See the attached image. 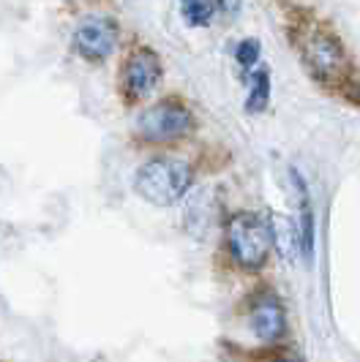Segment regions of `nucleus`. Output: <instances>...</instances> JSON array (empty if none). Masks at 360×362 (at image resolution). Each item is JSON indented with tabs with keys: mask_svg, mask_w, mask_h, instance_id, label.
I'll return each mask as SVG.
<instances>
[{
	"mask_svg": "<svg viewBox=\"0 0 360 362\" xmlns=\"http://www.w3.org/2000/svg\"><path fill=\"white\" fill-rule=\"evenodd\" d=\"M295 44H298L303 66L317 82L336 85V82L347 79L349 63H347L342 41L333 33H327L325 28H317L314 22H308V25H300L295 30Z\"/></svg>",
	"mask_w": 360,
	"mask_h": 362,
	"instance_id": "nucleus-1",
	"label": "nucleus"
},
{
	"mask_svg": "<svg viewBox=\"0 0 360 362\" xmlns=\"http://www.w3.org/2000/svg\"><path fill=\"white\" fill-rule=\"evenodd\" d=\"M191 180H194V172L186 161L153 158L137 172L134 191L156 207H169L186 197V191L191 188Z\"/></svg>",
	"mask_w": 360,
	"mask_h": 362,
	"instance_id": "nucleus-2",
	"label": "nucleus"
},
{
	"mask_svg": "<svg viewBox=\"0 0 360 362\" xmlns=\"http://www.w3.org/2000/svg\"><path fill=\"white\" fill-rule=\"evenodd\" d=\"M227 243L230 256L243 270H259L270 256L268 223L254 213H237L227 223Z\"/></svg>",
	"mask_w": 360,
	"mask_h": 362,
	"instance_id": "nucleus-3",
	"label": "nucleus"
},
{
	"mask_svg": "<svg viewBox=\"0 0 360 362\" xmlns=\"http://www.w3.org/2000/svg\"><path fill=\"white\" fill-rule=\"evenodd\" d=\"M194 131V115L175 98L147 107L137 120V134L145 142H175Z\"/></svg>",
	"mask_w": 360,
	"mask_h": 362,
	"instance_id": "nucleus-4",
	"label": "nucleus"
},
{
	"mask_svg": "<svg viewBox=\"0 0 360 362\" xmlns=\"http://www.w3.org/2000/svg\"><path fill=\"white\" fill-rule=\"evenodd\" d=\"M118 38H120V28L112 17H88L82 19L74 30V52L85 57L90 63H101L109 54L118 49Z\"/></svg>",
	"mask_w": 360,
	"mask_h": 362,
	"instance_id": "nucleus-5",
	"label": "nucleus"
},
{
	"mask_svg": "<svg viewBox=\"0 0 360 362\" xmlns=\"http://www.w3.org/2000/svg\"><path fill=\"white\" fill-rule=\"evenodd\" d=\"M162 82V60L147 47H140L128 54L123 66V93L128 101H142Z\"/></svg>",
	"mask_w": 360,
	"mask_h": 362,
	"instance_id": "nucleus-6",
	"label": "nucleus"
},
{
	"mask_svg": "<svg viewBox=\"0 0 360 362\" xmlns=\"http://www.w3.org/2000/svg\"><path fill=\"white\" fill-rule=\"evenodd\" d=\"M249 325L262 344H279L287 335V313L273 291H262L259 297H254Z\"/></svg>",
	"mask_w": 360,
	"mask_h": 362,
	"instance_id": "nucleus-7",
	"label": "nucleus"
},
{
	"mask_svg": "<svg viewBox=\"0 0 360 362\" xmlns=\"http://www.w3.org/2000/svg\"><path fill=\"white\" fill-rule=\"evenodd\" d=\"M265 223H268L270 232V248L281 256L284 262H289V259H295V256L300 254V232H298V226L289 218L273 213Z\"/></svg>",
	"mask_w": 360,
	"mask_h": 362,
	"instance_id": "nucleus-8",
	"label": "nucleus"
},
{
	"mask_svg": "<svg viewBox=\"0 0 360 362\" xmlns=\"http://www.w3.org/2000/svg\"><path fill=\"white\" fill-rule=\"evenodd\" d=\"M292 177L298 182V194H300V254L306 262H311L314 256V210H311V199H308L306 182L298 172H292Z\"/></svg>",
	"mask_w": 360,
	"mask_h": 362,
	"instance_id": "nucleus-9",
	"label": "nucleus"
},
{
	"mask_svg": "<svg viewBox=\"0 0 360 362\" xmlns=\"http://www.w3.org/2000/svg\"><path fill=\"white\" fill-rule=\"evenodd\" d=\"M178 3H180V14H183V19H186L191 28H205V25H210V19L216 14L213 0H178Z\"/></svg>",
	"mask_w": 360,
	"mask_h": 362,
	"instance_id": "nucleus-10",
	"label": "nucleus"
},
{
	"mask_svg": "<svg viewBox=\"0 0 360 362\" xmlns=\"http://www.w3.org/2000/svg\"><path fill=\"white\" fill-rule=\"evenodd\" d=\"M270 101V74L265 69H259V71L252 74V88H249V101H246V109L249 112H262V109L268 107Z\"/></svg>",
	"mask_w": 360,
	"mask_h": 362,
	"instance_id": "nucleus-11",
	"label": "nucleus"
},
{
	"mask_svg": "<svg viewBox=\"0 0 360 362\" xmlns=\"http://www.w3.org/2000/svg\"><path fill=\"white\" fill-rule=\"evenodd\" d=\"M235 57H237V63H240L243 69H254L257 60H259V41H257V38L240 41L237 49H235Z\"/></svg>",
	"mask_w": 360,
	"mask_h": 362,
	"instance_id": "nucleus-12",
	"label": "nucleus"
},
{
	"mask_svg": "<svg viewBox=\"0 0 360 362\" xmlns=\"http://www.w3.org/2000/svg\"><path fill=\"white\" fill-rule=\"evenodd\" d=\"M213 6H216L218 11L230 14V17H235L240 11V0H213Z\"/></svg>",
	"mask_w": 360,
	"mask_h": 362,
	"instance_id": "nucleus-13",
	"label": "nucleus"
},
{
	"mask_svg": "<svg viewBox=\"0 0 360 362\" xmlns=\"http://www.w3.org/2000/svg\"><path fill=\"white\" fill-rule=\"evenodd\" d=\"M273 362H298L295 357H279V360H273Z\"/></svg>",
	"mask_w": 360,
	"mask_h": 362,
	"instance_id": "nucleus-14",
	"label": "nucleus"
},
{
	"mask_svg": "<svg viewBox=\"0 0 360 362\" xmlns=\"http://www.w3.org/2000/svg\"><path fill=\"white\" fill-rule=\"evenodd\" d=\"M358 95H360V82H358Z\"/></svg>",
	"mask_w": 360,
	"mask_h": 362,
	"instance_id": "nucleus-15",
	"label": "nucleus"
}]
</instances>
